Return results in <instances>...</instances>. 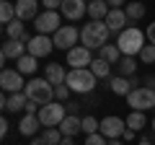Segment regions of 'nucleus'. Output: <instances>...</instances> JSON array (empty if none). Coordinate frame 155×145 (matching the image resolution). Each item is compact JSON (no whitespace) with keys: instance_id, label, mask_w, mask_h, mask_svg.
<instances>
[{"instance_id":"nucleus-45","label":"nucleus","mask_w":155,"mask_h":145,"mask_svg":"<svg viewBox=\"0 0 155 145\" xmlns=\"http://www.w3.org/2000/svg\"><path fill=\"white\" fill-rule=\"evenodd\" d=\"M60 145H75V143H72V137H62V143Z\"/></svg>"},{"instance_id":"nucleus-42","label":"nucleus","mask_w":155,"mask_h":145,"mask_svg":"<svg viewBox=\"0 0 155 145\" xmlns=\"http://www.w3.org/2000/svg\"><path fill=\"white\" fill-rule=\"evenodd\" d=\"M78 106L80 104H65V109H67V114H78Z\"/></svg>"},{"instance_id":"nucleus-30","label":"nucleus","mask_w":155,"mask_h":145,"mask_svg":"<svg viewBox=\"0 0 155 145\" xmlns=\"http://www.w3.org/2000/svg\"><path fill=\"white\" fill-rule=\"evenodd\" d=\"M41 137L47 140V145H60V143H62V137H65V135L60 132V127H47V130H44V135H41Z\"/></svg>"},{"instance_id":"nucleus-22","label":"nucleus","mask_w":155,"mask_h":145,"mask_svg":"<svg viewBox=\"0 0 155 145\" xmlns=\"http://www.w3.org/2000/svg\"><path fill=\"white\" fill-rule=\"evenodd\" d=\"M39 114H26V117L18 122V132L21 135H26V137H31V135H36V130H39Z\"/></svg>"},{"instance_id":"nucleus-31","label":"nucleus","mask_w":155,"mask_h":145,"mask_svg":"<svg viewBox=\"0 0 155 145\" xmlns=\"http://www.w3.org/2000/svg\"><path fill=\"white\" fill-rule=\"evenodd\" d=\"M145 124H147V122H145V114H142V112H132V114L127 117V127L134 130V132H137V130H142Z\"/></svg>"},{"instance_id":"nucleus-20","label":"nucleus","mask_w":155,"mask_h":145,"mask_svg":"<svg viewBox=\"0 0 155 145\" xmlns=\"http://www.w3.org/2000/svg\"><path fill=\"white\" fill-rule=\"evenodd\" d=\"M44 78L49 80L52 86H60V83L67 80V72H65V67H62L60 62H49V65L44 67Z\"/></svg>"},{"instance_id":"nucleus-32","label":"nucleus","mask_w":155,"mask_h":145,"mask_svg":"<svg viewBox=\"0 0 155 145\" xmlns=\"http://www.w3.org/2000/svg\"><path fill=\"white\" fill-rule=\"evenodd\" d=\"M101 130V122L96 117H83V132L85 135H93V132H98Z\"/></svg>"},{"instance_id":"nucleus-27","label":"nucleus","mask_w":155,"mask_h":145,"mask_svg":"<svg viewBox=\"0 0 155 145\" xmlns=\"http://www.w3.org/2000/svg\"><path fill=\"white\" fill-rule=\"evenodd\" d=\"M0 21L5 23H11V21H16V5H13L11 0H3V3H0Z\"/></svg>"},{"instance_id":"nucleus-46","label":"nucleus","mask_w":155,"mask_h":145,"mask_svg":"<svg viewBox=\"0 0 155 145\" xmlns=\"http://www.w3.org/2000/svg\"><path fill=\"white\" fill-rule=\"evenodd\" d=\"M109 145H122V143H119V140H111V143Z\"/></svg>"},{"instance_id":"nucleus-21","label":"nucleus","mask_w":155,"mask_h":145,"mask_svg":"<svg viewBox=\"0 0 155 145\" xmlns=\"http://www.w3.org/2000/svg\"><path fill=\"white\" fill-rule=\"evenodd\" d=\"M109 3L106 0H91L88 3V16L93 18V21H106V16H109Z\"/></svg>"},{"instance_id":"nucleus-49","label":"nucleus","mask_w":155,"mask_h":145,"mask_svg":"<svg viewBox=\"0 0 155 145\" xmlns=\"http://www.w3.org/2000/svg\"><path fill=\"white\" fill-rule=\"evenodd\" d=\"M140 3H142V0H140Z\"/></svg>"},{"instance_id":"nucleus-18","label":"nucleus","mask_w":155,"mask_h":145,"mask_svg":"<svg viewBox=\"0 0 155 145\" xmlns=\"http://www.w3.org/2000/svg\"><path fill=\"white\" fill-rule=\"evenodd\" d=\"M137 83H140L137 78H124V75H116V78H111L109 88L114 91V93H119V96H129L134 88H140Z\"/></svg>"},{"instance_id":"nucleus-14","label":"nucleus","mask_w":155,"mask_h":145,"mask_svg":"<svg viewBox=\"0 0 155 145\" xmlns=\"http://www.w3.org/2000/svg\"><path fill=\"white\" fill-rule=\"evenodd\" d=\"M28 104V96L26 91H21V93H3L0 96V106H3V112H21V109H26Z\"/></svg>"},{"instance_id":"nucleus-48","label":"nucleus","mask_w":155,"mask_h":145,"mask_svg":"<svg viewBox=\"0 0 155 145\" xmlns=\"http://www.w3.org/2000/svg\"><path fill=\"white\" fill-rule=\"evenodd\" d=\"M153 130H155V119H153Z\"/></svg>"},{"instance_id":"nucleus-43","label":"nucleus","mask_w":155,"mask_h":145,"mask_svg":"<svg viewBox=\"0 0 155 145\" xmlns=\"http://www.w3.org/2000/svg\"><path fill=\"white\" fill-rule=\"evenodd\" d=\"M122 140H127V143H129V140H134V130H129V127H127V132L122 135Z\"/></svg>"},{"instance_id":"nucleus-6","label":"nucleus","mask_w":155,"mask_h":145,"mask_svg":"<svg viewBox=\"0 0 155 145\" xmlns=\"http://www.w3.org/2000/svg\"><path fill=\"white\" fill-rule=\"evenodd\" d=\"M127 104L132 106V112H147V109L155 106V91L140 86V88H134L132 93L127 96Z\"/></svg>"},{"instance_id":"nucleus-10","label":"nucleus","mask_w":155,"mask_h":145,"mask_svg":"<svg viewBox=\"0 0 155 145\" xmlns=\"http://www.w3.org/2000/svg\"><path fill=\"white\" fill-rule=\"evenodd\" d=\"M52 49H54V39L47 34H34V39L26 44V52L34 57H47Z\"/></svg>"},{"instance_id":"nucleus-33","label":"nucleus","mask_w":155,"mask_h":145,"mask_svg":"<svg viewBox=\"0 0 155 145\" xmlns=\"http://www.w3.org/2000/svg\"><path fill=\"white\" fill-rule=\"evenodd\" d=\"M140 60H142V62H155V47L153 44H145L142 52H140Z\"/></svg>"},{"instance_id":"nucleus-47","label":"nucleus","mask_w":155,"mask_h":145,"mask_svg":"<svg viewBox=\"0 0 155 145\" xmlns=\"http://www.w3.org/2000/svg\"><path fill=\"white\" fill-rule=\"evenodd\" d=\"M140 145H153V143H150V140H142V143H140Z\"/></svg>"},{"instance_id":"nucleus-16","label":"nucleus","mask_w":155,"mask_h":145,"mask_svg":"<svg viewBox=\"0 0 155 145\" xmlns=\"http://www.w3.org/2000/svg\"><path fill=\"white\" fill-rule=\"evenodd\" d=\"M129 18H127V11L124 8H111L109 16H106V26H109V31H116V34H122L124 29H127Z\"/></svg>"},{"instance_id":"nucleus-40","label":"nucleus","mask_w":155,"mask_h":145,"mask_svg":"<svg viewBox=\"0 0 155 145\" xmlns=\"http://www.w3.org/2000/svg\"><path fill=\"white\" fill-rule=\"evenodd\" d=\"M106 3H109V8H122L127 0H106Z\"/></svg>"},{"instance_id":"nucleus-4","label":"nucleus","mask_w":155,"mask_h":145,"mask_svg":"<svg viewBox=\"0 0 155 145\" xmlns=\"http://www.w3.org/2000/svg\"><path fill=\"white\" fill-rule=\"evenodd\" d=\"M96 75L91 72V67H80V70H70L67 72V80L65 83L70 86L72 93H91L96 88Z\"/></svg>"},{"instance_id":"nucleus-39","label":"nucleus","mask_w":155,"mask_h":145,"mask_svg":"<svg viewBox=\"0 0 155 145\" xmlns=\"http://www.w3.org/2000/svg\"><path fill=\"white\" fill-rule=\"evenodd\" d=\"M8 130H11V124H8V119H0V135H3V137L8 135Z\"/></svg>"},{"instance_id":"nucleus-34","label":"nucleus","mask_w":155,"mask_h":145,"mask_svg":"<svg viewBox=\"0 0 155 145\" xmlns=\"http://www.w3.org/2000/svg\"><path fill=\"white\" fill-rule=\"evenodd\" d=\"M85 145H109V143L101 132H93V135H85Z\"/></svg>"},{"instance_id":"nucleus-3","label":"nucleus","mask_w":155,"mask_h":145,"mask_svg":"<svg viewBox=\"0 0 155 145\" xmlns=\"http://www.w3.org/2000/svg\"><path fill=\"white\" fill-rule=\"evenodd\" d=\"M26 96H28V101H36L39 106L52 104L54 101V86L47 78H31V80H26Z\"/></svg>"},{"instance_id":"nucleus-15","label":"nucleus","mask_w":155,"mask_h":145,"mask_svg":"<svg viewBox=\"0 0 155 145\" xmlns=\"http://www.w3.org/2000/svg\"><path fill=\"white\" fill-rule=\"evenodd\" d=\"M39 3L41 0H16V18H21V21H36Z\"/></svg>"},{"instance_id":"nucleus-50","label":"nucleus","mask_w":155,"mask_h":145,"mask_svg":"<svg viewBox=\"0 0 155 145\" xmlns=\"http://www.w3.org/2000/svg\"><path fill=\"white\" fill-rule=\"evenodd\" d=\"M153 75H155V72H153Z\"/></svg>"},{"instance_id":"nucleus-38","label":"nucleus","mask_w":155,"mask_h":145,"mask_svg":"<svg viewBox=\"0 0 155 145\" xmlns=\"http://www.w3.org/2000/svg\"><path fill=\"white\" fill-rule=\"evenodd\" d=\"M39 109H41V106H39L36 101H28V104H26V109H23V112H26V114H39Z\"/></svg>"},{"instance_id":"nucleus-36","label":"nucleus","mask_w":155,"mask_h":145,"mask_svg":"<svg viewBox=\"0 0 155 145\" xmlns=\"http://www.w3.org/2000/svg\"><path fill=\"white\" fill-rule=\"evenodd\" d=\"M145 36H147V44H153V47H155V21H153V23L147 26V31H145Z\"/></svg>"},{"instance_id":"nucleus-35","label":"nucleus","mask_w":155,"mask_h":145,"mask_svg":"<svg viewBox=\"0 0 155 145\" xmlns=\"http://www.w3.org/2000/svg\"><path fill=\"white\" fill-rule=\"evenodd\" d=\"M70 93H72V91H70V86H67V83H60V86H54V96H57L60 101H65Z\"/></svg>"},{"instance_id":"nucleus-11","label":"nucleus","mask_w":155,"mask_h":145,"mask_svg":"<svg viewBox=\"0 0 155 145\" xmlns=\"http://www.w3.org/2000/svg\"><path fill=\"white\" fill-rule=\"evenodd\" d=\"M52 39H54V47H57V49L70 52L72 47H78V29H75V26H60V31H57Z\"/></svg>"},{"instance_id":"nucleus-28","label":"nucleus","mask_w":155,"mask_h":145,"mask_svg":"<svg viewBox=\"0 0 155 145\" xmlns=\"http://www.w3.org/2000/svg\"><path fill=\"white\" fill-rule=\"evenodd\" d=\"M134 70H137V60H134V57H122V60H119V75L132 78Z\"/></svg>"},{"instance_id":"nucleus-24","label":"nucleus","mask_w":155,"mask_h":145,"mask_svg":"<svg viewBox=\"0 0 155 145\" xmlns=\"http://www.w3.org/2000/svg\"><path fill=\"white\" fill-rule=\"evenodd\" d=\"M36 57L34 55H23L21 60H16V70L21 72V75H31V72H36Z\"/></svg>"},{"instance_id":"nucleus-23","label":"nucleus","mask_w":155,"mask_h":145,"mask_svg":"<svg viewBox=\"0 0 155 145\" xmlns=\"http://www.w3.org/2000/svg\"><path fill=\"white\" fill-rule=\"evenodd\" d=\"M98 57L101 60H106V62H111V65H119V60H122V52H119V47L116 44H106V47H101L98 49Z\"/></svg>"},{"instance_id":"nucleus-13","label":"nucleus","mask_w":155,"mask_h":145,"mask_svg":"<svg viewBox=\"0 0 155 145\" xmlns=\"http://www.w3.org/2000/svg\"><path fill=\"white\" fill-rule=\"evenodd\" d=\"M62 16L67 21H80V18L88 13V3L85 0H62Z\"/></svg>"},{"instance_id":"nucleus-41","label":"nucleus","mask_w":155,"mask_h":145,"mask_svg":"<svg viewBox=\"0 0 155 145\" xmlns=\"http://www.w3.org/2000/svg\"><path fill=\"white\" fill-rule=\"evenodd\" d=\"M145 83H147L145 88H153V91H155V75H147V78H145Z\"/></svg>"},{"instance_id":"nucleus-29","label":"nucleus","mask_w":155,"mask_h":145,"mask_svg":"<svg viewBox=\"0 0 155 145\" xmlns=\"http://www.w3.org/2000/svg\"><path fill=\"white\" fill-rule=\"evenodd\" d=\"M23 34H26V29H23V21L21 18H16V21H11L5 26V36L8 39H21Z\"/></svg>"},{"instance_id":"nucleus-2","label":"nucleus","mask_w":155,"mask_h":145,"mask_svg":"<svg viewBox=\"0 0 155 145\" xmlns=\"http://www.w3.org/2000/svg\"><path fill=\"white\" fill-rule=\"evenodd\" d=\"M116 47H119V52H122L124 57H134V55H140L142 47H145V34L140 31L137 26H127L122 34H119Z\"/></svg>"},{"instance_id":"nucleus-1","label":"nucleus","mask_w":155,"mask_h":145,"mask_svg":"<svg viewBox=\"0 0 155 145\" xmlns=\"http://www.w3.org/2000/svg\"><path fill=\"white\" fill-rule=\"evenodd\" d=\"M109 26H106V21H88L83 29H80V42H83V47H88V49H101V47H106V42H109Z\"/></svg>"},{"instance_id":"nucleus-7","label":"nucleus","mask_w":155,"mask_h":145,"mask_svg":"<svg viewBox=\"0 0 155 145\" xmlns=\"http://www.w3.org/2000/svg\"><path fill=\"white\" fill-rule=\"evenodd\" d=\"M98 132L104 135L106 140H119L124 132H127V119H122V117H104Z\"/></svg>"},{"instance_id":"nucleus-12","label":"nucleus","mask_w":155,"mask_h":145,"mask_svg":"<svg viewBox=\"0 0 155 145\" xmlns=\"http://www.w3.org/2000/svg\"><path fill=\"white\" fill-rule=\"evenodd\" d=\"M91 62H93V57H91V49L88 47H72L70 52H67V65L72 67V70H80V67H91Z\"/></svg>"},{"instance_id":"nucleus-19","label":"nucleus","mask_w":155,"mask_h":145,"mask_svg":"<svg viewBox=\"0 0 155 145\" xmlns=\"http://www.w3.org/2000/svg\"><path fill=\"white\" fill-rule=\"evenodd\" d=\"M60 132L65 135V137H72V135L83 132V119H78V114H67V117L62 119V124H60Z\"/></svg>"},{"instance_id":"nucleus-17","label":"nucleus","mask_w":155,"mask_h":145,"mask_svg":"<svg viewBox=\"0 0 155 145\" xmlns=\"http://www.w3.org/2000/svg\"><path fill=\"white\" fill-rule=\"evenodd\" d=\"M0 55H3V60H21V57L28 55V52H26V44H23L21 39H5Z\"/></svg>"},{"instance_id":"nucleus-25","label":"nucleus","mask_w":155,"mask_h":145,"mask_svg":"<svg viewBox=\"0 0 155 145\" xmlns=\"http://www.w3.org/2000/svg\"><path fill=\"white\" fill-rule=\"evenodd\" d=\"M91 72H93L96 78H109L111 75V62H106V60H101V57H96L93 62H91Z\"/></svg>"},{"instance_id":"nucleus-8","label":"nucleus","mask_w":155,"mask_h":145,"mask_svg":"<svg viewBox=\"0 0 155 145\" xmlns=\"http://www.w3.org/2000/svg\"><path fill=\"white\" fill-rule=\"evenodd\" d=\"M0 88L5 91V93H21V91H26V80H23V75L18 70H3L0 72Z\"/></svg>"},{"instance_id":"nucleus-26","label":"nucleus","mask_w":155,"mask_h":145,"mask_svg":"<svg viewBox=\"0 0 155 145\" xmlns=\"http://www.w3.org/2000/svg\"><path fill=\"white\" fill-rule=\"evenodd\" d=\"M124 11H127V18H129V21H140V18L145 16V3L132 0V3H127V5H124Z\"/></svg>"},{"instance_id":"nucleus-37","label":"nucleus","mask_w":155,"mask_h":145,"mask_svg":"<svg viewBox=\"0 0 155 145\" xmlns=\"http://www.w3.org/2000/svg\"><path fill=\"white\" fill-rule=\"evenodd\" d=\"M44 3L47 11H57V8H62V0H41Z\"/></svg>"},{"instance_id":"nucleus-9","label":"nucleus","mask_w":155,"mask_h":145,"mask_svg":"<svg viewBox=\"0 0 155 145\" xmlns=\"http://www.w3.org/2000/svg\"><path fill=\"white\" fill-rule=\"evenodd\" d=\"M34 26H36V34H57L60 31V13L57 11H44L39 13L36 21H34Z\"/></svg>"},{"instance_id":"nucleus-44","label":"nucleus","mask_w":155,"mask_h":145,"mask_svg":"<svg viewBox=\"0 0 155 145\" xmlns=\"http://www.w3.org/2000/svg\"><path fill=\"white\" fill-rule=\"evenodd\" d=\"M31 145H47V140H44V137H34Z\"/></svg>"},{"instance_id":"nucleus-5","label":"nucleus","mask_w":155,"mask_h":145,"mask_svg":"<svg viewBox=\"0 0 155 145\" xmlns=\"http://www.w3.org/2000/svg\"><path fill=\"white\" fill-rule=\"evenodd\" d=\"M65 117H67L65 104H57V101L44 104L41 109H39V122H41V127H60Z\"/></svg>"}]
</instances>
